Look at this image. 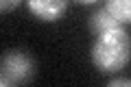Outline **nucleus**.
I'll return each instance as SVG.
<instances>
[{
  "instance_id": "1",
  "label": "nucleus",
  "mask_w": 131,
  "mask_h": 87,
  "mask_svg": "<svg viewBox=\"0 0 131 87\" xmlns=\"http://www.w3.org/2000/svg\"><path fill=\"white\" fill-rule=\"evenodd\" d=\"M94 68L103 74H116L129 65L131 59V39L125 28H114L96 35L90 50Z\"/></svg>"
},
{
  "instance_id": "2",
  "label": "nucleus",
  "mask_w": 131,
  "mask_h": 87,
  "mask_svg": "<svg viewBox=\"0 0 131 87\" xmlns=\"http://www.w3.org/2000/svg\"><path fill=\"white\" fill-rule=\"evenodd\" d=\"M35 74V63L28 55L20 50H9L0 59V76L5 78L9 85L15 83H26Z\"/></svg>"
},
{
  "instance_id": "3",
  "label": "nucleus",
  "mask_w": 131,
  "mask_h": 87,
  "mask_svg": "<svg viewBox=\"0 0 131 87\" xmlns=\"http://www.w3.org/2000/svg\"><path fill=\"white\" fill-rule=\"evenodd\" d=\"M33 18L42 22H59L68 11V0H24Z\"/></svg>"
},
{
  "instance_id": "4",
  "label": "nucleus",
  "mask_w": 131,
  "mask_h": 87,
  "mask_svg": "<svg viewBox=\"0 0 131 87\" xmlns=\"http://www.w3.org/2000/svg\"><path fill=\"white\" fill-rule=\"evenodd\" d=\"M120 26L122 24L118 22L105 7L96 9L92 15H90V28H92L94 35H101V33H105V31H114V28H120Z\"/></svg>"
},
{
  "instance_id": "5",
  "label": "nucleus",
  "mask_w": 131,
  "mask_h": 87,
  "mask_svg": "<svg viewBox=\"0 0 131 87\" xmlns=\"http://www.w3.org/2000/svg\"><path fill=\"white\" fill-rule=\"evenodd\" d=\"M105 9L120 24L131 22V0H105Z\"/></svg>"
},
{
  "instance_id": "6",
  "label": "nucleus",
  "mask_w": 131,
  "mask_h": 87,
  "mask_svg": "<svg viewBox=\"0 0 131 87\" xmlns=\"http://www.w3.org/2000/svg\"><path fill=\"white\" fill-rule=\"evenodd\" d=\"M22 5V0H0V13H9V11L18 9Z\"/></svg>"
},
{
  "instance_id": "7",
  "label": "nucleus",
  "mask_w": 131,
  "mask_h": 87,
  "mask_svg": "<svg viewBox=\"0 0 131 87\" xmlns=\"http://www.w3.org/2000/svg\"><path fill=\"white\" fill-rule=\"evenodd\" d=\"M118 85L129 87V85H131V81H129V78H114V81H109V87H118Z\"/></svg>"
},
{
  "instance_id": "8",
  "label": "nucleus",
  "mask_w": 131,
  "mask_h": 87,
  "mask_svg": "<svg viewBox=\"0 0 131 87\" xmlns=\"http://www.w3.org/2000/svg\"><path fill=\"white\" fill-rule=\"evenodd\" d=\"M74 2H79V5H94V2H98V0H74Z\"/></svg>"
},
{
  "instance_id": "9",
  "label": "nucleus",
  "mask_w": 131,
  "mask_h": 87,
  "mask_svg": "<svg viewBox=\"0 0 131 87\" xmlns=\"http://www.w3.org/2000/svg\"><path fill=\"white\" fill-rule=\"evenodd\" d=\"M7 85H9V83H7V81H5V78L0 76V87H7Z\"/></svg>"
}]
</instances>
